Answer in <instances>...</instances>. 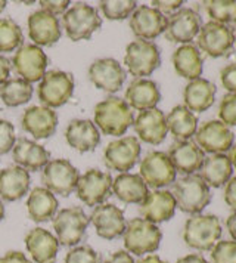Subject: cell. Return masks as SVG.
I'll use <instances>...</instances> for the list:
<instances>
[{
  "label": "cell",
  "instance_id": "bcb514c9",
  "mask_svg": "<svg viewBox=\"0 0 236 263\" xmlns=\"http://www.w3.org/2000/svg\"><path fill=\"white\" fill-rule=\"evenodd\" d=\"M152 8L158 9L163 15H165V13H170L171 15V13L177 12L182 8L183 2L182 0H171V2H160V0H155V2H152Z\"/></svg>",
  "mask_w": 236,
  "mask_h": 263
},
{
  "label": "cell",
  "instance_id": "603a6c76",
  "mask_svg": "<svg viewBox=\"0 0 236 263\" xmlns=\"http://www.w3.org/2000/svg\"><path fill=\"white\" fill-rule=\"evenodd\" d=\"M133 126L139 139L151 145H160L164 142L168 133L164 112L158 108L141 111L133 121Z\"/></svg>",
  "mask_w": 236,
  "mask_h": 263
},
{
  "label": "cell",
  "instance_id": "d6a6232c",
  "mask_svg": "<svg viewBox=\"0 0 236 263\" xmlns=\"http://www.w3.org/2000/svg\"><path fill=\"white\" fill-rule=\"evenodd\" d=\"M233 167L230 163V158L226 154H211L205 157L204 164L201 167V178L204 182L212 186V188H220L224 183H227L232 178Z\"/></svg>",
  "mask_w": 236,
  "mask_h": 263
},
{
  "label": "cell",
  "instance_id": "f35d334b",
  "mask_svg": "<svg viewBox=\"0 0 236 263\" xmlns=\"http://www.w3.org/2000/svg\"><path fill=\"white\" fill-rule=\"evenodd\" d=\"M137 8V2L134 0H104L99 2V9L102 15L106 20H114V21H120V20H126L131 16V13L136 11Z\"/></svg>",
  "mask_w": 236,
  "mask_h": 263
},
{
  "label": "cell",
  "instance_id": "60d3db41",
  "mask_svg": "<svg viewBox=\"0 0 236 263\" xmlns=\"http://www.w3.org/2000/svg\"><path fill=\"white\" fill-rule=\"evenodd\" d=\"M64 263H101V257L90 246H77L67 253Z\"/></svg>",
  "mask_w": 236,
  "mask_h": 263
},
{
  "label": "cell",
  "instance_id": "83f0119b",
  "mask_svg": "<svg viewBox=\"0 0 236 263\" xmlns=\"http://www.w3.org/2000/svg\"><path fill=\"white\" fill-rule=\"evenodd\" d=\"M130 108L145 111L156 108L158 102L161 101V92L158 84L149 80V79H136L129 84L126 90V99H124Z\"/></svg>",
  "mask_w": 236,
  "mask_h": 263
},
{
  "label": "cell",
  "instance_id": "e575fe53",
  "mask_svg": "<svg viewBox=\"0 0 236 263\" xmlns=\"http://www.w3.org/2000/svg\"><path fill=\"white\" fill-rule=\"evenodd\" d=\"M167 129L177 141H189L198 130V119L185 105L174 107L165 117Z\"/></svg>",
  "mask_w": 236,
  "mask_h": 263
},
{
  "label": "cell",
  "instance_id": "9f6ffc18",
  "mask_svg": "<svg viewBox=\"0 0 236 263\" xmlns=\"http://www.w3.org/2000/svg\"><path fill=\"white\" fill-rule=\"evenodd\" d=\"M3 217H5V205H3L2 198H0V222L3 220Z\"/></svg>",
  "mask_w": 236,
  "mask_h": 263
},
{
  "label": "cell",
  "instance_id": "ab89813d",
  "mask_svg": "<svg viewBox=\"0 0 236 263\" xmlns=\"http://www.w3.org/2000/svg\"><path fill=\"white\" fill-rule=\"evenodd\" d=\"M212 263H236V241H219L211 250Z\"/></svg>",
  "mask_w": 236,
  "mask_h": 263
},
{
  "label": "cell",
  "instance_id": "7c38bea8",
  "mask_svg": "<svg viewBox=\"0 0 236 263\" xmlns=\"http://www.w3.org/2000/svg\"><path fill=\"white\" fill-rule=\"evenodd\" d=\"M176 168L163 151H151L141 161V178L151 188H164L176 182Z\"/></svg>",
  "mask_w": 236,
  "mask_h": 263
},
{
  "label": "cell",
  "instance_id": "4dcf8cb0",
  "mask_svg": "<svg viewBox=\"0 0 236 263\" xmlns=\"http://www.w3.org/2000/svg\"><path fill=\"white\" fill-rule=\"evenodd\" d=\"M173 65L176 72L188 80L200 79L204 68V57L195 45L188 43L177 48L173 53Z\"/></svg>",
  "mask_w": 236,
  "mask_h": 263
},
{
  "label": "cell",
  "instance_id": "f1b7e54d",
  "mask_svg": "<svg viewBox=\"0 0 236 263\" xmlns=\"http://www.w3.org/2000/svg\"><path fill=\"white\" fill-rule=\"evenodd\" d=\"M30 190V173L19 166L0 170V198L5 201H16Z\"/></svg>",
  "mask_w": 236,
  "mask_h": 263
},
{
  "label": "cell",
  "instance_id": "ba28073f",
  "mask_svg": "<svg viewBox=\"0 0 236 263\" xmlns=\"http://www.w3.org/2000/svg\"><path fill=\"white\" fill-rule=\"evenodd\" d=\"M89 223L90 219L82 207L75 205L61 210L53 219V228L59 244L65 247L78 246V242H82L86 237V229Z\"/></svg>",
  "mask_w": 236,
  "mask_h": 263
},
{
  "label": "cell",
  "instance_id": "b9f144b4",
  "mask_svg": "<svg viewBox=\"0 0 236 263\" xmlns=\"http://www.w3.org/2000/svg\"><path fill=\"white\" fill-rule=\"evenodd\" d=\"M219 117L227 127L236 126V93H229L222 98L219 107Z\"/></svg>",
  "mask_w": 236,
  "mask_h": 263
},
{
  "label": "cell",
  "instance_id": "d590c367",
  "mask_svg": "<svg viewBox=\"0 0 236 263\" xmlns=\"http://www.w3.org/2000/svg\"><path fill=\"white\" fill-rule=\"evenodd\" d=\"M33 96V86L21 77L9 79L0 86V99L6 107H19L27 104Z\"/></svg>",
  "mask_w": 236,
  "mask_h": 263
},
{
  "label": "cell",
  "instance_id": "680465c9",
  "mask_svg": "<svg viewBox=\"0 0 236 263\" xmlns=\"http://www.w3.org/2000/svg\"><path fill=\"white\" fill-rule=\"evenodd\" d=\"M233 40H235V45H236V28H235V31H233Z\"/></svg>",
  "mask_w": 236,
  "mask_h": 263
},
{
  "label": "cell",
  "instance_id": "d6986e66",
  "mask_svg": "<svg viewBox=\"0 0 236 263\" xmlns=\"http://www.w3.org/2000/svg\"><path fill=\"white\" fill-rule=\"evenodd\" d=\"M89 219L93 223L96 234L104 239H115L121 237L127 227L123 210L109 203L96 205Z\"/></svg>",
  "mask_w": 236,
  "mask_h": 263
},
{
  "label": "cell",
  "instance_id": "9a60e30c",
  "mask_svg": "<svg viewBox=\"0 0 236 263\" xmlns=\"http://www.w3.org/2000/svg\"><path fill=\"white\" fill-rule=\"evenodd\" d=\"M47 62L49 60L43 49L35 45H23L12 58V67L16 74L21 76V79L33 83L43 79L46 74Z\"/></svg>",
  "mask_w": 236,
  "mask_h": 263
},
{
  "label": "cell",
  "instance_id": "11a10c76",
  "mask_svg": "<svg viewBox=\"0 0 236 263\" xmlns=\"http://www.w3.org/2000/svg\"><path fill=\"white\" fill-rule=\"evenodd\" d=\"M229 158H230V163H232V167L236 170V145H233L229 151Z\"/></svg>",
  "mask_w": 236,
  "mask_h": 263
},
{
  "label": "cell",
  "instance_id": "2e32d148",
  "mask_svg": "<svg viewBox=\"0 0 236 263\" xmlns=\"http://www.w3.org/2000/svg\"><path fill=\"white\" fill-rule=\"evenodd\" d=\"M202 20L201 15L192 8H180L177 12L171 13L167 18L165 37L173 43L188 45L195 37L198 36Z\"/></svg>",
  "mask_w": 236,
  "mask_h": 263
},
{
  "label": "cell",
  "instance_id": "f5cc1de1",
  "mask_svg": "<svg viewBox=\"0 0 236 263\" xmlns=\"http://www.w3.org/2000/svg\"><path fill=\"white\" fill-rule=\"evenodd\" d=\"M226 227H227V231H229V234L232 235L233 241H236V212H233L232 215L227 217Z\"/></svg>",
  "mask_w": 236,
  "mask_h": 263
},
{
  "label": "cell",
  "instance_id": "44dd1931",
  "mask_svg": "<svg viewBox=\"0 0 236 263\" xmlns=\"http://www.w3.org/2000/svg\"><path fill=\"white\" fill-rule=\"evenodd\" d=\"M58 127V114L52 108L34 105L27 108L23 116V129L34 139L50 138Z\"/></svg>",
  "mask_w": 236,
  "mask_h": 263
},
{
  "label": "cell",
  "instance_id": "9c48e42d",
  "mask_svg": "<svg viewBox=\"0 0 236 263\" xmlns=\"http://www.w3.org/2000/svg\"><path fill=\"white\" fill-rule=\"evenodd\" d=\"M196 45V48L211 58L229 57L235 46L233 31L227 25L210 21L201 27Z\"/></svg>",
  "mask_w": 236,
  "mask_h": 263
},
{
  "label": "cell",
  "instance_id": "681fc988",
  "mask_svg": "<svg viewBox=\"0 0 236 263\" xmlns=\"http://www.w3.org/2000/svg\"><path fill=\"white\" fill-rule=\"evenodd\" d=\"M104 263H134V259L127 250H118L111 254Z\"/></svg>",
  "mask_w": 236,
  "mask_h": 263
},
{
  "label": "cell",
  "instance_id": "52a82bcc",
  "mask_svg": "<svg viewBox=\"0 0 236 263\" xmlns=\"http://www.w3.org/2000/svg\"><path fill=\"white\" fill-rule=\"evenodd\" d=\"M74 93L72 74L59 70L47 71L40 80L37 95L43 107L58 108L65 105Z\"/></svg>",
  "mask_w": 236,
  "mask_h": 263
},
{
  "label": "cell",
  "instance_id": "7dc6e473",
  "mask_svg": "<svg viewBox=\"0 0 236 263\" xmlns=\"http://www.w3.org/2000/svg\"><path fill=\"white\" fill-rule=\"evenodd\" d=\"M224 201L230 209H233L236 212V178H230L229 182L226 183Z\"/></svg>",
  "mask_w": 236,
  "mask_h": 263
},
{
  "label": "cell",
  "instance_id": "484cf974",
  "mask_svg": "<svg viewBox=\"0 0 236 263\" xmlns=\"http://www.w3.org/2000/svg\"><path fill=\"white\" fill-rule=\"evenodd\" d=\"M65 139L71 148L78 153H90L101 144V133L93 121L90 120H72L67 130Z\"/></svg>",
  "mask_w": 236,
  "mask_h": 263
},
{
  "label": "cell",
  "instance_id": "f6af8a7d",
  "mask_svg": "<svg viewBox=\"0 0 236 263\" xmlns=\"http://www.w3.org/2000/svg\"><path fill=\"white\" fill-rule=\"evenodd\" d=\"M40 5H42L43 11H46V12L56 16V15H64L68 11L70 2L68 0H56V2H53V0H42Z\"/></svg>",
  "mask_w": 236,
  "mask_h": 263
},
{
  "label": "cell",
  "instance_id": "ffe728a7",
  "mask_svg": "<svg viewBox=\"0 0 236 263\" xmlns=\"http://www.w3.org/2000/svg\"><path fill=\"white\" fill-rule=\"evenodd\" d=\"M28 36L35 46H52L61 39V24L58 18L43 9L28 16Z\"/></svg>",
  "mask_w": 236,
  "mask_h": 263
},
{
  "label": "cell",
  "instance_id": "7402d4cb",
  "mask_svg": "<svg viewBox=\"0 0 236 263\" xmlns=\"http://www.w3.org/2000/svg\"><path fill=\"white\" fill-rule=\"evenodd\" d=\"M176 200L171 191L155 190L148 192L146 198L141 203V215L145 220L152 223H161L170 220L176 213Z\"/></svg>",
  "mask_w": 236,
  "mask_h": 263
},
{
  "label": "cell",
  "instance_id": "1f68e13d",
  "mask_svg": "<svg viewBox=\"0 0 236 263\" xmlns=\"http://www.w3.org/2000/svg\"><path fill=\"white\" fill-rule=\"evenodd\" d=\"M112 192L120 201L126 204H141L148 195V185L141 175L121 173L112 180Z\"/></svg>",
  "mask_w": 236,
  "mask_h": 263
},
{
  "label": "cell",
  "instance_id": "cb8c5ba5",
  "mask_svg": "<svg viewBox=\"0 0 236 263\" xmlns=\"http://www.w3.org/2000/svg\"><path fill=\"white\" fill-rule=\"evenodd\" d=\"M168 158L171 160L176 172L188 176L195 175L196 170H201L205 154L193 141H176L168 149Z\"/></svg>",
  "mask_w": 236,
  "mask_h": 263
},
{
  "label": "cell",
  "instance_id": "e0dca14e",
  "mask_svg": "<svg viewBox=\"0 0 236 263\" xmlns=\"http://www.w3.org/2000/svg\"><path fill=\"white\" fill-rule=\"evenodd\" d=\"M90 82L106 93L118 92L126 82V70L117 60L101 58L89 67Z\"/></svg>",
  "mask_w": 236,
  "mask_h": 263
},
{
  "label": "cell",
  "instance_id": "ac0fdd59",
  "mask_svg": "<svg viewBox=\"0 0 236 263\" xmlns=\"http://www.w3.org/2000/svg\"><path fill=\"white\" fill-rule=\"evenodd\" d=\"M130 28L133 34L141 40L151 42L165 31L167 16L152 6L141 5L130 16Z\"/></svg>",
  "mask_w": 236,
  "mask_h": 263
},
{
  "label": "cell",
  "instance_id": "74e56055",
  "mask_svg": "<svg viewBox=\"0 0 236 263\" xmlns=\"http://www.w3.org/2000/svg\"><path fill=\"white\" fill-rule=\"evenodd\" d=\"M204 8L214 23L224 25L236 23V2L233 0H208L204 2Z\"/></svg>",
  "mask_w": 236,
  "mask_h": 263
},
{
  "label": "cell",
  "instance_id": "6f0895ef",
  "mask_svg": "<svg viewBox=\"0 0 236 263\" xmlns=\"http://www.w3.org/2000/svg\"><path fill=\"white\" fill-rule=\"evenodd\" d=\"M6 5H8V2H6V0H0V12H3V11H5Z\"/></svg>",
  "mask_w": 236,
  "mask_h": 263
},
{
  "label": "cell",
  "instance_id": "3957f363",
  "mask_svg": "<svg viewBox=\"0 0 236 263\" xmlns=\"http://www.w3.org/2000/svg\"><path fill=\"white\" fill-rule=\"evenodd\" d=\"M220 219L214 215H195L189 217L183 228V239L190 249L210 251L222 238Z\"/></svg>",
  "mask_w": 236,
  "mask_h": 263
},
{
  "label": "cell",
  "instance_id": "db71d44e",
  "mask_svg": "<svg viewBox=\"0 0 236 263\" xmlns=\"http://www.w3.org/2000/svg\"><path fill=\"white\" fill-rule=\"evenodd\" d=\"M137 263H167L165 260H163L160 256H156V254H149V256H146V257H143Z\"/></svg>",
  "mask_w": 236,
  "mask_h": 263
},
{
  "label": "cell",
  "instance_id": "f546056e",
  "mask_svg": "<svg viewBox=\"0 0 236 263\" xmlns=\"http://www.w3.org/2000/svg\"><path fill=\"white\" fill-rule=\"evenodd\" d=\"M215 92H217V87L210 80L201 79V77L196 80H192L186 84L183 90L185 107L188 108L189 111L204 112L212 107L215 101Z\"/></svg>",
  "mask_w": 236,
  "mask_h": 263
},
{
  "label": "cell",
  "instance_id": "8992f818",
  "mask_svg": "<svg viewBox=\"0 0 236 263\" xmlns=\"http://www.w3.org/2000/svg\"><path fill=\"white\" fill-rule=\"evenodd\" d=\"M124 64L133 77L145 79L161 65L160 49L153 42L134 40L126 49Z\"/></svg>",
  "mask_w": 236,
  "mask_h": 263
},
{
  "label": "cell",
  "instance_id": "7bdbcfd3",
  "mask_svg": "<svg viewBox=\"0 0 236 263\" xmlns=\"http://www.w3.org/2000/svg\"><path fill=\"white\" fill-rule=\"evenodd\" d=\"M16 142L15 138V127L11 121L0 120V156H5L13 148Z\"/></svg>",
  "mask_w": 236,
  "mask_h": 263
},
{
  "label": "cell",
  "instance_id": "4fadbf2b",
  "mask_svg": "<svg viewBox=\"0 0 236 263\" xmlns=\"http://www.w3.org/2000/svg\"><path fill=\"white\" fill-rule=\"evenodd\" d=\"M235 142V135L219 120H210L201 124L195 133V144L204 153L224 154L230 151Z\"/></svg>",
  "mask_w": 236,
  "mask_h": 263
},
{
  "label": "cell",
  "instance_id": "7a4b0ae2",
  "mask_svg": "<svg viewBox=\"0 0 236 263\" xmlns=\"http://www.w3.org/2000/svg\"><path fill=\"white\" fill-rule=\"evenodd\" d=\"M173 197L177 207L189 215H200L211 203L210 186L200 175H188L173 183Z\"/></svg>",
  "mask_w": 236,
  "mask_h": 263
},
{
  "label": "cell",
  "instance_id": "d4e9b609",
  "mask_svg": "<svg viewBox=\"0 0 236 263\" xmlns=\"http://www.w3.org/2000/svg\"><path fill=\"white\" fill-rule=\"evenodd\" d=\"M27 250L35 263H55L59 250L58 238L47 229L34 228L25 235Z\"/></svg>",
  "mask_w": 236,
  "mask_h": 263
},
{
  "label": "cell",
  "instance_id": "8fae6325",
  "mask_svg": "<svg viewBox=\"0 0 236 263\" xmlns=\"http://www.w3.org/2000/svg\"><path fill=\"white\" fill-rule=\"evenodd\" d=\"M78 178H80L78 170L74 167L68 160L55 158L45 166L42 180L46 190H49L52 194L68 197L70 194L75 191Z\"/></svg>",
  "mask_w": 236,
  "mask_h": 263
},
{
  "label": "cell",
  "instance_id": "836d02e7",
  "mask_svg": "<svg viewBox=\"0 0 236 263\" xmlns=\"http://www.w3.org/2000/svg\"><path fill=\"white\" fill-rule=\"evenodd\" d=\"M27 210L31 220L43 223L55 217L58 210V200L55 198V194L46 188H34L28 195Z\"/></svg>",
  "mask_w": 236,
  "mask_h": 263
},
{
  "label": "cell",
  "instance_id": "f907efd6",
  "mask_svg": "<svg viewBox=\"0 0 236 263\" xmlns=\"http://www.w3.org/2000/svg\"><path fill=\"white\" fill-rule=\"evenodd\" d=\"M11 67L12 62L6 57L0 55V86L9 80L11 76Z\"/></svg>",
  "mask_w": 236,
  "mask_h": 263
},
{
  "label": "cell",
  "instance_id": "8d00e7d4",
  "mask_svg": "<svg viewBox=\"0 0 236 263\" xmlns=\"http://www.w3.org/2000/svg\"><path fill=\"white\" fill-rule=\"evenodd\" d=\"M21 27L12 18H0V52H12L23 45Z\"/></svg>",
  "mask_w": 236,
  "mask_h": 263
},
{
  "label": "cell",
  "instance_id": "277c9868",
  "mask_svg": "<svg viewBox=\"0 0 236 263\" xmlns=\"http://www.w3.org/2000/svg\"><path fill=\"white\" fill-rule=\"evenodd\" d=\"M123 238L126 250L136 256H143L160 249L163 232L152 222L143 217H134L127 223Z\"/></svg>",
  "mask_w": 236,
  "mask_h": 263
},
{
  "label": "cell",
  "instance_id": "5bb4252c",
  "mask_svg": "<svg viewBox=\"0 0 236 263\" xmlns=\"http://www.w3.org/2000/svg\"><path fill=\"white\" fill-rule=\"evenodd\" d=\"M141 142L136 136H124L117 141H112L108 144L104 153L106 167L127 173L136 166L141 157Z\"/></svg>",
  "mask_w": 236,
  "mask_h": 263
},
{
  "label": "cell",
  "instance_id": "816d5d0a",
  "mask_svg": "<svg viewBox=\"0 0 236 263\" xmlns=\"http://www.w3.org/2000/svg\"><path fill=\"white\" fill-rule=\"evenodd\" d=\"M176 263H208L205 260V257L202 254H198V253H193V254H188L182 259H179Z\"/></svg>",
  "mask_w": 236,
  "mask_h": 263
},
{
  "label": "cell",
  "instance_id": "5b68a950",
  "mask_svg": "<svg viewBox=\"0 0 236 263\" xmlns=\"http://www.w3.org/2000/svg\"><path fill=\"white\" fill-rule=\"evenodd\" d=\"M101 25L102 18L99 16L97 9L84 2L75 3L62 15V27L72 42L90 39Z\"/></svg>",
  "mask_w": 236,
  "mask_h": 263
},
{
  "label": "cell",
  "instance_id": "4316f807",
  "mask_svg": "<svg viewBox=\"0 0 236 263\" xmlns=\"http://www.w3.org/2000/svg\"><path fill=\"white\" fill-rule=\"evenodd\" d=\"M12 154L16 166L25 168L27 172H37L43 168L50 158V154L47 149H45V146L27 138H19L15 142L12 148Z\"/></svg>",
  "mask_w": 236,
  "mask_h": 263
},
{
  "label": "cell",
  "instance_id": "ee69618b",
  "mask_svg": "<svg viewBox=\"0 0 236 263\" xmlns=\"http://www.w3.org/2000/svg\"><path fill=\"white\" fill-rule=\"evenodd\" d=\"M220 80L226 90H229L230 93H236V62L222 68Z\"/></svg>",
  "mask_w": 236,
  "mask_h": 263
},
{
  "label": "cell",
  "instance_id": "c3c4849f",
  "mask_svg": "<svg viewBox=\"0 0 236 263\" xmlns=\"http://www.w3.org/2000/svg\"><path fill=\"white\" fill-rule=\"evenodd\" d=\"M0 263H33L21 251H8L5 256L0 257Z\"/></svg>",
  "mask_w": 236,
  "mask_h": 263
},
{
  "label": "cell",
  "instance_id": "6da1fadb",
  "mask_svg": "<svg viewBox=\"0 0 236 263\" xmlns=\"http://www.w3.org/2000/svg\"><path fill=\"white\" fill-rule=\"evenodd\" d=\"M134 121L129 104L117 96H109L94 107V124L104 135L123 136Z\"/></svg>",
  "mask_w": 236,
  "mask_h": 263
},
{
  "label": "cell",
  "instance_id": "30bf717a",
  "mask_svg": "<svg viewBox=\"0 0 236 263\" xmlns=\"http://www.w3.org/2000/svg\"><path fill=\"white\" fill-rule=\"evenodd\" d=\"M75 192L84 204L90 207L101 205L111 197L112 178L108 172L90 168L78 178Z\"/></svg>",
  "mask_w": 236,
  "mask_h": 263
}]
</instances>
